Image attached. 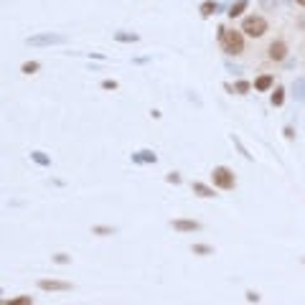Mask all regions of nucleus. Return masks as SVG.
<instances>
[{"instance_id": "obj_27", "label": "nucleus", "mask_w": 305, "mask_h": 305, "mask_svg": "<svg viewBox=\"0 0 305 305\" xmlns=\"http://www.w3.org/2000/svg\"><path fill=\"white\" fill-rule=\"evenodd\" d=\"M226 69H229V71H242V69H239V66H234L232 61H226Z\"/></svg>"}, {"instance_id": "obj_1", "label": "nucleus", "mask_w": 305, "mask_h": 305, "mask_svg": "<svg viewBox=\"0 0 305 305\" xmlns=\"http://www.w3.org/2000/svg\"><path fill=\"white\" fill-rule=\"evenodd\" d=\"M219 44L224 49L226 56H239L244 51V33L237 31V28H226V26H219Z\"/></svg>"}, {"instance_id": "obj_26", "label": "nucleus", "mask_w": 305, "mask_h": 305, "mask_svg": "<svg viewBox=\"0 0 305 305\" xmlns=\"http://www.w3.org/2000/svg\"><path fill=\"white\" fill-rule=\"evenodd\" d=\"M102 89H117V82H115V79H104V82H102Z\"/></svg>"}, {"instance_id": "obj_17", "label": "nucleus", "mask_w": 305, "mask_h": 305, "mask_svg": "<svg viewBox=\"0 0 305 305\" xmlns=\"http://www.w3.org/2000/svg\"><path fill=\"white\" fill-rule=\"evenodd\" d=\"M3 305H33V297L31 295H18L13 300H3Z\"/></svg>"}, {"instance_id": "obj_7", "label": "nucleus", "mask_w": 305, "mask_h": 305, "mask_svg": "<svg viewBox=\"0 0 305 305\" xmlns=\"http://www.w3.org/2000/svg\"><path fill=\"white\" fill-rule=\"evenodd\" d=\"M267 56L272 61H285L287 59V44L285 41H272L270 49H267Z\"/></svg>"}, {"instance_id": "obj_19", "label": "nucleus", "mask_w": 305, "mask_h": 305, "mask_svg": "<svg viewBox=\"0 0 305 305\" xmlns=\"http://www.w3.org/2000/svg\"><path fill=\"white\" fill-rule=\"evenodd\" d=\"M191 252L199 254V257H206V254H214V247H211V244H194Z\"/></svg>"}, {"instance_id": "obj_11", "label": "nucleus", "mask_w": 305, "mask_h": 305, "mask_svg": "<svg viewBox=\"0 0 305 305\" xmlns=\"http://www.w3.org/2000/svg\"><path fill=\"white\" fill-rule=\"evenodd\" d=\"M292 97H295L297 102H305V79H302V77H297V79L292 82Z\"/></svg>"}, {"instance_id": "obj_16", "label": "nucleus", "mask_w": 305, "mask_h": 305, "mask_svg": "<svg viewBox=\"0 0 305 305\" xmlns=\"http://www.w3.org/2000/svg\"><path fill=\"white\" fill-rule=\"evenodd\" d=\"M117 229L115 226H107V224H97V226H92V234H97V237H109V234H115Z\"/></svg>"}, {"instance_id": "obj_18", "label": "nucleus", "mask_w": 305, "mask_h": 305, "mask_svg": "<svg viewBox=\"0 0 305 305\" xmlns=\"http://www.w3.org/2000/svg\"><path fill=\"white\" fill-rule=\"evenodd\" d=\"M270 102H272V107H280V104L285 102V89H282V87H275V92H272Z\"/></svg>"}, {"instance_id": "obj_29", "label": "nucleus", "mask_w": 305, "mask_h": 305, "mask_svg": "<svg viewBox=\"0 0 305 305\" xmlns=\"http://www.w3.org/2000/svg\"><path fill=\"white\" fill-rule=\"evenodd\" d=\"M302 264H305V257H302Z\"/></svg>"}, {"instance_id": "obj_21", "label": "nucleus", "mask_w": 305, "mask_h": 305, "mask_svg": "<svg viewBox=\"0 0 305 305\" xmlns=\"http://www.w3.org/2000/svg\"><path fill=\"white\" fill-rule=\"evenodd\" d=\"M39 69H41V64H39V61H26V64L21 66V71H23V74H36Z\"/></svg>"}, {"instance_id": "obj_9", "label": "nucleus", "mask_w": 305, "mask_h": 305, "mask_svg": "<svg viewBox=\"0 0 305 305\" xmlns=\"http://www.w3.org/2000/svg\"><path fill=\"white\" fill-rule=\"evenodd\" d=\"M191 191H194L196 196H201V199H214V196H216L214 188L206 186V183H201V181H194V183H191Z\"/></svg>"}, {"instance_id": "obj_8", "label": "nucleus", "mask_w": 305, "mask_h": 305, "mask_svg": "<svg viewBox=\"0 0 305 305\" xmlns=\"http://www.w3.org/2000/svg\"><path fill=\"white\" fill-rule=\"evenodd\" d=\"M158 161V156L152 150H137V152H132V163L135 166H150V163H156Z\"/></svg>"}, {"instance_id": "obj_25", "label": "nucleus", "mask_w": 305, "mask_h": 305, "mask_svg": "<svg viewBox=\"0 0 305 305\" xmlns=\"http://www.w3.org/2000/svg\"><path fill=\"white\" fill-rule=\"evenodd\" d=\"M166 181H168V183H181V173H176V171H173V173H168V176H166Z\"/></svg>"}, {"instance_id": "obj_13", "label": "nucleus", "mask_w": 305, "mask_h": 305, "mask_svg": "<svg viewBox=\"0 0 305 305\" xmlns=\"http://www.w3.org/2000/svg\"><path fill=\"white\" fill-rule=\"evenodd\" d=\"M247 6H249V0H237V3H232V8L226 11V13H229V18H237V16H242V13L247 11Z\"/></svg>"}, {"instance_id": "obj_4", "label": "nucleus", "mask_w": 305, "mask_h": 305, "mask_svg": "<svg viewBox=\"0 0 305 305\" xmlns=\"http://www.w3.org/2000/svg\"><path fill=\"white\" fill-rule=\"evenodd\" d=\"M69 39L64 36V33H51V31H46V33H36V36H28L26 39V46H59V44H66Z\"/></svg>"}, {"instance_id": "obj_20", "label": "nucleus", "mask_w": 305, "mask_h": 305, "mask_svg": "<svg viewBox=\"0 0 305 305\" xmlns=\"http://www.w3.org/2000/svg\"><path fill=\"white\" fill-rule=\"evenodd\" d=\"M232 142H234V145H237V150L242 152V158H247V161H252V152H249V150L244 147V142H242V140H239L237 135H232Z\"/></svg>"}, {"instance_id": "obj_5", "label": "nucleus", "mask_w": 305, "mask_h": 305, "mask_svg": "<svg viewBox=\"0 0 305 305\" xmlns=\"http://www.w3.org/2000/svg\"><path fill=\"white\" fill-rule=\"evenodd\" d=\"M39 290H44V292H66V290H71V282H66V280H39Z\"/></svg>"}, {"instance_id": "obj_22", "label": "nucleus", "mask_w": 305, "mask_h": 305, "mask_svg": "<svg viewBox=\"0 0 305 305\" xmlns=\"http://www.w3.org/2000/svg\"><path fill=\"white\" fill-rule=\"evenodd\" d=\"M249 89H252V84H249V82H244V79L234 84V92H237V94H247Z\"/></svg>"}, {"instance_id": "obj_2", "label": "nucleus", "mask_w": 305, "mask_h": 305, "mask_svg": "<svg viewBox=\"0 0 305 305\" xmlns=\"http://www.w3.org/2000/svg\"><path fill=\"white\" fill-rule=\"evenodd\" d=\"M267 21L262 18V16H247L244 21H242V33L244 36H249V39H262L264 33H267Z\"/></svg>"}, {"instance_id": "obj_28", "label": "nucleus", "mask_w": 305, "mask_h": 305, "mask_svg": "<svg viewBox=\"0 0 305 305\" xmlns=\"http://www.w3.org/2000/svg\"><path fill=\"white\" fill-rule=\"evenodd\" d=\"M295 3H297V6H302V8H305V0H295Z\"/></svg>"}, {"instance_id": "obj_3", "label": "nucleus", "mask_w": 305, "mask_h": 305, "mask_svg": "<svg viewBox=\"0 0 305 305\" xmlns=\"http://www.w3.org/2000/svg\"><path fill=\"white\" fill-rule=\"evenodd\" d=\"M211 181H214V186L221 188V191H232V188L237 186V176H234V171L226 168V166H216V168L211 171Z\"/></svg>"}, {"instance_id": "obj_12", "label": "nucleus", "mask_w": 305, "mask_h": 305, "mask_svg": "<svg viewBox=\"0 0 305 305\" xmlns=\"http://www.w3.org/2000/svg\"><path fill=\"white\" fill-rule=\"evenodd\" d=\"M115 41H120V44H135V41H140V36L130 33V31H115Z\"/></svg>"}, {"instance_id": "obj_24", "label": "nucleus", "mask_w": 305, "mask_h": 305, "mask_svg": "<svg viewBox=\"0 0 305 305\" xmlns=\"http://www.w3.org/2000/svg\"><path fill=\"white\" fill-rule=\"evenodd\" d=\"M244 297H247V302H259V292L257 290H247Z\"/></svg>"}, {"instance_id": "obj_15", "label": "nucleus", "mask_w": 305, "mask_h": 305, "mask_svg": "<svg viewBox=\"0 0 305 305\" xmlns=\"http://www.w3.org/2000/svg\"><path fill=\"white\" fill-rule=\"evenodd\" d=\"M31 161H33L36 166H44V168L51 166V158L46 156V152H41V150H33V152H31Z\"/></svg>"}, {"instance_id": "obj_14", "label": "nucleus", "mask_w": 305, "mask_h": 305, "mask_svg": "<svg viewBox=\"0 0 305 305\" xmlns=\"http://www.w3.org/2000/svg\"><path fill=\"white\" fill-rule=\"evenodd\" d=\"M272 82H275V79H272V74H262V77L254 82V89H257V92H267V89L272 87Z\"/></svg>"}, {"instance_id": "obj_10", "label": "nucleus", "mask_w": 305, "mask_h": 305, "mask_svg": "<svg viewBox=\"0 0 305 305\" xmlns=\"http://www.w3.org/2000/svg\"><path fill=\"white\" fill-rule=\"evenodd\" d=\"M199 11H201V16H204V18H211L214 13H219V3H216V0H204Z\"/></svg>"}, {"instance_id": "obj_6", "label": "nucleus", "mask_w": 305, "mask_h": 305, "mask_svg": "<svg viewBox=\"0 0 305 305\" xmlns=\"http://www.w3.org/2000/svg\"><path fill=\"white\" fill-rule=\"evenodd\" d=\"M171 226H173L176 232H181V234H191V232H199V229H201V224H199L196 219H173Z\"/></svg>"}, {"instance_id": "obj_23", "label": "nucleus", "mask_w": 305, "mask_h": 305, "mask_svg": "<svg viewBox=\"0 0 305 305\" xmlns=\"http://www.w3.org/2000/svg\"><path fill=\"white\" fill-rule=\"evenodd\" d=\"M51 262H56V264H69V262H71V257H69V254H64V252H59V254H51Z\"/></svg>"}]
</instances>
